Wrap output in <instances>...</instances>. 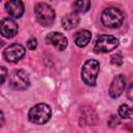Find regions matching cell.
Masks as SVG:
<instances>
[{"label": "cell", "instance_id": "cell-1", "mask_svg": "<svg viewBox=\"0 0 133 133\" xmlns=\"http://www.w3.org/2000/svg\"><path fill=\"white\" fill-rule=\"evenodd\" d=\"M52 111L49 105L45 103H39L34 105L28 112V118L31 123L35 125H43L47 123L51 117Z\"/></svg>", "mask_w": 133, "mask_h": 133}, {"label": "cell", "instance_id": "cell-2", "mask_svg": "<svg viewBox=\"0 0 133 133\" xmlns=\"http://www.w3.org/2000/svg\"><path fill=\"white\" fill-rule=\"evenodd\" d=\"M101 21L102 24L107 28H117L124 21V15L118 8L110 6L103 10Z\"/></svg>", "mask_w": 133, "mask_h": 133}, {"label": "cell", "instance_id": "cell-3", "mask_svg": "<svg viewBox=\"0 0 133 133\" xmlns=\"http://www.w3.org/2000/svg\"><path fill=\"white\" fill-rule=\"evenodd\" d=\"M100 70V63L96 59H88L84 62L81 71L83 82L88 86H95Z\"/></svg>", "mask_w": 133, "mask_h": 133}, {"label": "cell", "instance_id": "cell-4", "mask_svg": "<svg viewBox=\"0 0 133 133\" xmlns=\"http://www.w3.org/2000/svg\"><path fill=\"white\" fill-rule=\"evenodd\" d=\"M34 14L37 22L44 27L51 26L54 22V19H55L54 9L47 3H44V2L37 3L34 7Z\"/></svg>", "mask_w": 133, "mask_h": 133}, {"label": "cell", "instance_id": "cell-5", "mask_svg": "<svg viewBox=\"0 0 133 133\" xmlns=\"http://www.w3.org/2000/svg\"><path fill=\"white\" fill-rule=\"evenodd\" d=\"M118 46V39L110 34H101L97 37L94 46L95 53H108Z\"/></svg>", "mask_w": 133, "mask_h": 133}, {"label": "cell", "instance_id": "cell-6", "mask_svg": "<svg viewBox=\"0 0 133 133\" xmlns=\"http://www.w3.org/2000/svg\"><path fill=\"white\" fill-rule=\"evenodd\" d=\"M9 84L14 89L25 90L29 87L30 81L28 75L23 70H15L9 75Z\"/></svg>", "mask_w": 133, "mask_h": 133}, {"label": "cell", "instance_id": "cell-7", "mask_svg": "<svg viewBox=\"0 0 133 133\" xmlns=\"http://www.w3.org/2000/svg\"><path fill=\"white\" fill-rule=\"evenodd\" d=\"M25 55V48L20 44H12L5 48L3 51V56L8 62H18Z\"/></svg>", "mask_w": 133, "mask_h": 133}, {"label": "cell", "instance_id": "cell-8", "mask_svg": "<svg viewBox=\"0 0 133 133\" xmlns=\"http://www.w3.org/2000/svg\"><path fill=\"white\" fill-rule=\"evenodd\" d=\"M46 42H47V44L53 45L59 51H63L68 46V39L64 36V34L57 32V31L50 32L46 36Z\"/></svg>", "mask_w": 133, "mask_h": 133}, {"label": "cell", "instance_id": "cell-9", "mask_svg": "<svg viewBox=\"0 0 133 133\" xmlns=\"http://www.w3.org/2000/svg\"><path fill=\"white\" fill-rule=\"evenodd\" d=\"M125 87H126L125 77L122 74L116 75L113 78V80L109 86V96L113 99L118 98L123 94V91L125 90Z\"/></svg>", "mask_w": 133, "mask_h": 133}, {"label": "cell", "instance_id": "cell-10", "mask_svg": "<svg viewBox=\"0 0 133 133\" xmlns=\"http://www.w3.org/2000/svg\"><path fill=\"white\" fill-rule=\"evenodd\" d=\"M0 32L2 36L6 38H11L18 33V25L11 19H3L0 24Z\"/></svg>", "mask_w": 133, "mask_h": 133}, {"label": "cell", "instance_id": "cell-11", "mask_svg": "<svg viewBox=\"0 0 133 133\" xmlns=\"http://www.w3.org/2000/svg\"><path fill=\"white\" fill-rule=\"evenodd\" d=\"M5 9L10 17L18 19V18H21L23 16L25 7H24L23 2L20 0H10V1L6 2Z\"/></svg>", "mask_w": 133, "mask_h": 133}, {"label": "cell", "instance_id": "cell-12", "mask_svg": "<svg viewBox=\"0 0 133 133\" xmlns=\"http://www.w3.org/2000/svg\"><path fill=\"white\" fill-rule=\"evenodd\" d=\"M79 22H80V18L78 16V14H76V12L66 14L61 19V25H62L63 29H65V30H71V29L77 27Z\"/></svg>", "mask_w": 133, "mask_h": 133}, {"label": "cell", "instance_id": "cell-13", "mask_svg": "<svg viewBox=\"0 0 133 133\" xmlns=\"http://www.w3.org/2000/svg\"><path fill=\"white\" fill-rule=\"evenodd\" d=\"M74 39H75V44L78 47H80V48L85 47L91 39V33H90V31L85 30V29L80 30L75 34Z\"/></svg>", "mask_w": 133, "mask_h": 133}, {"label": "cell", "instance_id": "cell-14", "mask_svg": "<svg viewBox=\"0 0 133 133\" xmlns=\"http://www.w3.org/2000/svg\"><path fill=\"white\" fill-rule=\"evenodd\" d=\"M118 115L122 118H133V107L123 104L118 108Z\"/></svg>", "mask_w": 133, "mask_h": 133}, {"label": "cell", "instance_id": "cell-15", "mask_svg": "<svg viewBox=\"0 0 133 133\" xmlns=\"http://www.w3.org/2000/svg\"><path fill=\"white\" fill-rule=\"evenodd\" d=\"M74 9L78 12H85L89 9L90 7V1L88 0H78V1H75L74 4Z\"/></svg>", "mask_w": 133, "mask_h": 133}, {"label": "cell", "instance_id": "cell-16", "mask_svg": "<svg viewBox=\"0 0 133 133\" xmlns=\"http://www.w3.org/2000/svg\"><path fill=\"white\" fill-rule=\"evenodd\" d=\"M111 63L116 65V66H119L123 64V56L121 53H116L114 55H112L111 57Z\"/></svg>", "mask_w": 133, "mask_h": 133}, {"label": "cell", "instance_id": "cell-17", "mask_svg": "<svg viewBox=\"0 0 133 133\" xmlns=\"http://www.w3.org/2000/svg\"><path fill=\"white\" fill-rule=\"evenodd\" d=\"M107 124H108V126H109L110 128H114V127H116V126L119 124V119L117 118V116H115V115H111Z\"/></svg>", "mask_w": 133, "mask_h": 133}, {"label": "cell", "instance_id": "cell-18", "mask_svg": "<svg viewBox=\"0 0 133 133\" xmlns=\"http://www.w3.org/2000/svg\"><path fill=\"white\" fill-rule=\"evenodd\" d=\"M27 47L30 50H35L36 47H37V41H36V38L35 37H30L28 39V42H27Z\"/></svg>", "mask_w": 133, "mask_h": 133}, {"label": "cell", "instance_id": "cell-19", "mask_svg": "<svg viewBox=\"0 0 133 133\" xmlns=\"http://www.w3.org/2000/svg\"><path fill=\"white\" fill-rule=\"evenodd\" d=\"M127 97H128V99L130 101H133V81L130 84V87H129L128 92H127Z\"/></svg>", "mask_w": 133, "mask_h": 133}, {"label": "cell", "instance_id": "cell-20", "mask_svg": "<svg viewBox=\"0 0 133 133\" xmlns=\"http://www.w3.org/2000/svg\"><path fill=\"white\" fill-rule=\"evenodd\" d=\"M6 75H7V72H6V69L4 66H1V77H2V80H1V84H3L5 82V78H6Z\"/></svg>", "mask_w": 133, "mask_h": 133}]
</instances>
